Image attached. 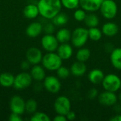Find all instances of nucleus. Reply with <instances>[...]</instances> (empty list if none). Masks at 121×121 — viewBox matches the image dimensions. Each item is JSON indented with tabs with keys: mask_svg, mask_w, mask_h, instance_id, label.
Segmentation results:
<instances>
[{
	"mask_svg": "<svg viewBox=\"0 0 121 121\" xmlns=\"http://www.w3.org/2000/svg\"><path fill=\"white\" fill-rule=\"evenodd\" d=\"M40 15L45 19H52L61 11V0H39L38 3Z\"/></svg>",
	"mask_w": 121,
	"mask_h": 121,
	"instance_id": "obj_1",
	"label": "nucleus"
},
{
	"mask_svg": "<svg viewBox=\"0 0 121 121\" xmlns=\"http://www.w3.org/2000/svg\"><path fill=\"white\" fill-rule=\"evenodd\" d=\"M43 67L49 71H56L62 65V59L55 52H48L43 56Z\"/></svg>",
	"mask_w": 121,
	"mask_h": 121,
	"instance_id": "obj_2",
	"label": "nucleus"
},
{
	"mask_svg": "<svg viewBox=\"0 0 121 121\" xmlns=\"http://www.w3.org/2000/svg\"><path fill=\"white\" fill-rule=\"evenodd\" d=\"M88 29L84 27L76 28L72 32L71 42L73 47L80 48L84 47L89 40Z\"/></svg>",
	"mask_w": 121,
	"mask_h": 121,
	"instance_id": "obj_3",
	"label": "nucleus"
},
{
	"mask_svg": "<svg viewBox=\"0 0 121 121\" xmlns=\"http://www.w3.org/2000/svg\"><path fill=\"white\" fill-rule=\"evenodd\" d=\"M101 84L104 90L116 93L121 89V79L116 74H108L105 75Z\"/></svg>",
	"mask_w": 121,
	"mask_h": 121,
	"instance_id": "obj_4",
	"label": "nucleus"
},
{
	"mask_svg": "<svg viewBox=\"0 0 121 121\" xmlns=\"http://www.w3.org/2000/svg\"><path fill=\"white\" fill-rule=\"evenodd\" d=\"M118 10V5L114 0H104L99 9L102 16L108 20L113 19L117 16Z\"/></svg>",
	"mask_w": 121,
	"mask_h": 121,
	"instance_id": "obj_5",
	"label": "nucleus"
},
{
	"mask_svg": "<svg viewBox=\"0 0 121 121\" xmlns=\"http://www.w3.org/2000/svg\"><path fill=\"white\" fill-rule=\"evenodd\" d=\"M71 101L66 96H60L55 101L54 109L57 114L66 116L71 111Z\"/></svg>",
	"mask_w": 121,
	"mask_h": 121,
	"instance_id": "obj_6",
	"label": "nucleus"
},
{
	"mask_svg": "<svg viewBox=\"0 0 121 121\" xmlns=\"http://www.w3.org/2000/svg\"><path fill=\"white\" fill-rule=\"evenodd\" d=\"M33 82V78L30 74L23 72L17 74L14 78L13 87L16 89L21 90L29 87Z\"/></svg>",
	"mask_w": 121,
	"mask_h": 121,
	"instance_id": "obj_7",
	"label": "nucleus"
},
{
	"mask_svg": "<svg viewBox=\"0 0 121 121\" xmlns=\"http://www.w3.org/2000/svg\"><path fill=\"white\" fill-rule=\"evenodd\" d=\"M98 101L99 104L102 106L106 107L114 106L117 104V102L118 101V96L115 92H111L105 90L104 91L99 94Z\"/></svg>",
	"mask_w": 121,
	"mask_h": 121,
	"instance_id": "obj_8",
	"label": "nucleus"
},
{
	"mask_svg": "<svg viewBox=\"0 0 121 121\" xmlns=\"http://www.w3.org/2000/svg\"><path fill=\"white\" fill-rule=\"evenodd\" d=\"M43 87L50 93L57 94L60 91L62 84L58 77L50 75L45 77L44 79Z\"/></svg>",
	"mask_w": 121,
	"mask_h": 121,
	"instance_id": "obj_9",
	"label": "nucleus"
},
{
	"mask_svg": "<svg viewBox=\"0 0 121 121\" xmlns=\"http://www.w3.org/2000/svg\"><path fill=\"white\" fill-rule=\"evenodd\" d=\"M59 42L56 36L52 34H46L41 38V45L47 52H55L59 46Z\"/></svg>",
	"mask_w": 121,
	"mask_h": 121,
	"instance_id": "obj_10",
	"label": "nucleus"
},
{
	"mask_svg": "<svg viewBox=\"0 0 121 121\" xmlns=\"http://www.w3.org/2000/svg\"><path fill=\"white\" fill-rule=\"evenodd\" d=\"M10 109L12 113L22 115L26 111V102L20 96H13L10 101Z\"/></svg>",
	"mask_w": 121,
	"mask_h": 121,
	"instance_id": "obj_11",
	"label": "nucleus"
},
{
	"mask_svg": "<svg viewBox=\"0 0 121 121\" xmlns=\"http://www.w3.org/2000/svg\"><path fill=\"white\" fill-rule=\"evenodd\" d=\"M26 59L30 65H38L43 59L42 52L38 48H30L26 52Z\"/></svg>",
	"mask_w": 121,
	"mask_h": 121,
	"instance_id": "obj_12",
	"label": "nucleus"
},
{
	"mask_svg": "<svg viewBox=\"0 0 121 121\" xmlns=\"http://www.w3.org/2000/svg\"><path fill=\"white\" fill-rule=\"evenodd\" d=\"M104 0H79V6L86 12H96L100 9Z\"/></svg>",
	"mask_w": 121,
	"mask_h": 121,
	"instance_id": "obj_13",
	"label": "nucleus"
},
{
	"mask_svg": "<svg viewBox=\"0 0 121 121\" xmlns=\"http://www.w3.org/2000/svg\"><path fill=\"white\" fill-rule=\"evenodd\" d=\"M56 51L58 55L62 59V60H67L70 59L74 53L72 45L68 43H60Z\"/></svg>",
	"mask_w": 121,
	"mask_h": 121,
	"instance_id": "obj_14",
	"label": "nucleus"
},
{
	"mask_svg": "<svg viewBox=\"0 0 121 121\" xmlns=\"http://www.w3.org/2000/svg\"><path fill=\"white\" fill-rule=\"evenodd\" d=\"M101 30L103 33V35L107 36V37H113L118 33L119 28L117 23L108 21L105 23L101 28Z\"/></svg>",
	"mask_w": 121,
	"mask_h": 121,
	"instance_id": "obj_15",
	"label": "nucleus"
},
{
	"mask_svg": "<svg viewBox=\"0 0 121 121\" xmlns=\"http://www.w3.org/2000/svg\"><path fill=\"white\" fill-rule=\"evenodd\" d=\"M86 70H87V67L86 65H85V62H79V61L74 62L70 67L71 74L76 77H82L83 75L85 74Z\"/></svg>",
	"mask_w": 121,
	"mask_h": 121,
	"instance_id": "obj_16",
	"label": "nucleus"
},
{
	"mask_svg": "<svg viewBox=\"0 0 121 121\" xmlns=\"http://www.w3.org/2000/svg\"><path fill=\"white\" fill-rule=\"evenodd\" d=\"M104 77H105L104 72L101 69H98V68L91 69L88 74L89 81L93 84H101Z\"/></svg>",
	"mask_w": 121,
	"mask_h": 121,
	"instance_id": "obj_17",
	"label": "nucleus"
},
{
	"mask_svg": "<svg viewBox=\"0 0 121 121\" xmlns=\"http://www.w3.org/2000/svg\"><path fill=\"white\" fill-rule=\"evenodd\" d=\"M43 25L39 22H33L27 27L26 30V35L30 38H36L38 37L43 31Z\"/></svg>",
	"mask_w": 121,
	"mask_h": 121,
	"instance_id": "obj_18",
	"label": "nucleus"
},
{
	"mask_svg": "<svg viewBox=\"0 0 121 121\" xmlns=\"http://www.w3.org/2000/svg\"><path fill=\"white\" fill-rule=\"evenodd\" d=\"M110 61L115 69L121 70V48H116L111 51Z\"/></svg>",
	"mask_w": 121,
	"mask_h": 121,
	"instance_id": "obj_19",
	"label": "nucleus"
},
{
	"mask_svg": "<svg viewBox=\"0 0 121 121\" xmlns=\"http://www.w3.org/2000/svg\"><path fill=\"white\" fill-rule=\"evenodd\" d=\"M30 74L33 79H34L36 82H42L44 80V79L46 77L45 68L38 65H33V67L30 70Z\"/></svg>",
	"mask_w": 121,
	"mask_h": 121,
	"instance_id": "obj_20",
	"label": "nucleus"
},
{
	"mask_svg": "<svg viewBox=\"0 0 121 121\" xmlns=\"http://www.w3.org/2000/svg\"><path fill=\"white\" fill-rule=\"evenodd\" d=\"M39 9L38 5L33 4H29L26 5L23 9V15L28 19H33L38 17L39 15Z\"/></svg>",
	"mask_w": 121,
	"mask_h": 121,
	"instance_id": "obj_21",
	"label": "nucleus"
},
{
	"mask_svg": "<svg viewBox=\"0 0 121 121\" xmlns=\"http://www.w3.org/2000/svg\"><path fill=\"white\" fill-rule=\"evenodd\" d=\"M56 38L60 43H68L71 40L72 33L67 28H62L57 30L56 33Z\"/></svg>",
	"mask_w": 121,
	"mask_h": 121,
	"instance_id": "obj_22",
	"label": "nucleus"
},
{
	"mask_svg": "<svg viewBox=\"0 0 121 121\" xmlns=\"http://www.w3.org/2000/svg\"><path fill=\"white\" fill-rule=\"evenodd\" d=\"M15 77L9 72H4L0 74V85L4 87H11L13 86Z\"/></svg>",
	"mask_w": 121,
	"mask_h": 121,
	"instance_id": "obj_23",
	"label": "nucleus"
},
{
	"mask_svg": "<svg viewBox=\"0 0 121 121\" xmlns=\"http://www.w3.org/2000/svg\"><path fill=\"white\" fill-rule=\"evenodd\" d=\"M86 27L92 28V27H97L99 24V18L94 12H91L86 14V16L84 21Z\"/></svg>",
	"mask_w": 121,
	"mask_h": 121,
	"instance_id": "obj_24",
	"label": "nucleus"
},
{
	"mask_svg": "<svg viewBox=\"0 0 121 121\" xmlns=\"http://www.w3.org/2000/svg\"><path fill=\"white\" fill-rule=\"evenodd\" d=\"M91 57V51L87 48H80L76 53V59L77 61L86 62Z\"/></svg>",
	"mask_w": 121,
	"mask_h": 121,
	"instance_id": "obj_25",
	"label": "nucleus"
},
{
	"mask_svg": "<svg viewBox=\"0 0 121 121\" xmlns=\"http://www.w3.org/2000/svg\"><path fill=\"white\" fill-rule=\"evenodd\" d=\"M68 20V16L65 13H62L60 11L52 19V23L55 26H62L67 23Z\"/></svg>",
	"mask_w": 121,
	"mask_h": 121,
	"instance_id": "obj_26",
	"label": "nucleus"
},
{
	"mask_svg": "<svg viewBox=\"0 0 121 121\" xmlns=\"http://www.w3.org/2000/svg\"><path fill=\"white\" fill-rule=\"evenodd\" d=\"M89 38L93 41H99L101 39L103 33L101 29L97 27H92L88 29Z\"/></svg>",
	"mask_w": 121,
	"mask_h": 121,
	"instance_id": "obj_27",
	"label": "nucleus"
},
{
	"mask_svg": "<svg viewBox=\"0 0 121 121\" xmlns=\"http://www.w3.org/2000/svg\"><path fill=\"white\" fill-rule=\"evenodd\" d=\"M63 7L69 10H74L79 6V0H61Z\"/></svg>",
	"mask_w": 121,
	"mask_h": 121,
	"instance_id": "obj_28",
	"label": "nucleus"
},
{
	"mask_svg": "<svg viewBox=\"0 0 121 121\" xmlns=\"http://www.w3.org/2000/svg\"><path fill=\"white\" fill-rule=\"evenodd\" d=\"M38 108V104L34 99H28L26 102V111L28 113L33 114L36 112Z\"/></svg>",
	"mask_w": 121,
	"mask_h": 121,
	"instance_id": "obj_29",
	"label": "nucleus"
},
{
	"mask_svg": "<svg viewBox=\"0 0 121 121\" xmlns=\"http://www.w3.org/2000/svg\"><path fill=\"white\" fill-rule=\"evenodd\" d=\"M31 121H50L49 116L43 112H35L30 117Z\"/></svg>",
	"mask_w": 121,
	"mask_h": 121,
	"instance_id": "obj_30",
	"label": "nucleus"
},
{
	"mask_svg": "<svg viewBox=\"0 0 121 121\" xmlns=\"http://www.w3.org/2000/svg\"><path fill=\"white\" fill-rule=\"evenodd\" d=\"M56 72H57V77L59 79H65L68 78L71 74L70 69L66 67L62 66V65L60 67H59L56 70Z\"/></svg>",
	"mask_w": 121,
	"mask_h": 121,
	"instance_id": "obj_31",
	"label": "nucleus"
},
{
	"mask_svg": "<svg viewBox=\"0 0 121 121\" xmlns=\"http://www.w3.org/2000/svg\"><path fill=\"white\" fill-rule=\"evenodd\" d=\"M86 14H87L86 11L80 7V9L77 8V9H75V11L74 12V14H73V16H74V18L77 21L82 22V21H84V19H85V18L86 16Z\"/></svg>",
	"mask_w": 121,
	"mask_h": 121,
	"instance_id": "obj_32",
	"label": "nucleus"
},
{
	"mask_svg": "<svg viewBox=\"0 0 121 121\" xmlns=\"http://www.w3.org/2000/svg\"><path fill=\"white\" fill-rule=\"evenodd\" d=\"M99 91L96 88H92L91 89L89 90V91L87 92V97L89 98V99L92 100V99H95L96 98H98L99 96Z\"/></svg>",
	"mask_w": 121,
	"mask_h": 121,
	"instance_id": "obj_33",
	"label": "nucleus"
},
{
	"mask_svg": "<svg viewBox=\"0 0 121 121\" xmlns=\"http://www.w3.org/2000/svg\"><path fill=\"white\" fill-rule=\"evenodd\" d=\"M55 26L52 23H47L44 27V30L46 33V34H52L55 31Z\"/></svg>",
	"mask_w": 121,
	"mask_h": 121,
	"instance_id": "obj_34",
	"label": "nucleus"
},
{
	"mask_svg": "<svg viewBox=\"0 0 121 121\" xmlns=\"http://www.w3.org/2000/svg\"><path fill=\"white\" fill-rule=\"evenodd\" d=\"M9 121H23V118H22V117L21 116V115H18V114H16V113H12L9 116Z\"/></svg>",
	"mask_w": 121,
	"mask_h": 121,
	"instance_id": "obj_35",
	"label": "nucleus"
},
{
	"mask_svg": "<svg viewBox=\"0 0 121 121\" xmlns=\"http://www.w3.org/2000/svg\"><path fill=\"white\" fill-rule=\"evenodd\" d=\"M66 117H67V121H73L76 119L77 115H76L75 112H74V111H69L68 113L66 115Z\"/></svg>",
	"mask_w": 121,
	"mask_h": 121,
	"instance_id": "obj_36",
	"label": "nucleus"
},
{
	"mask_svg": "<svg viewBox=\"0 0 121 121\" xmlns=\"http://www.w3.org/2000/svg\"><path fill=\"white\" fill-rule=\"evenodd\" d=\"M30 62L27 60V61H23V62H22V63L21 64V68L23 69V70H24V71H26V70H27V69H29V67H30Z\"/></svg>",
	"mask_w": 121,
	"mask_h": 121,
	"instance_id": "obj_37",
	"label": "nucleus"
},
{
	"mask_svg": "<svg viewBox=\"0 0 121 121\" xmlns=\"http://www.w3.org/2000/svg\"><path fill=\"white\" fill-rule=\"evenodd\" d=\"M53 121H67V117L66 116H63V115H60V114H57L54 118H53Z\"/></svg>",
	"mask_w": 121,
	"mask_h": 121,
	"instance_id": "obj_38",
	"label": "nucleus"
},
{
	"mask_svg": "<svg viewBox=\"0 0 121 121\" xmlns=\"http://www.w3.org/2000/svg\"><path fill=\"white\" fill-rule=\"evenodd\" d=\"M111 121H121V114H117L110 118Z\"/></svg>",
	"mask_w": 121,
	"mask_h": 121,
	"instance_id": "obj_39",
	"label": "nucleus"
},
{
	"mask_svg": "<svg viewBox=\"0 0 121 121\" xmlns=\"http://www.w3.org/2000/svg\"><path fill=\"white\" fill-rule=\"evenodd\" d=\"M118 100L120 101V102L121 103V92L119 94V95H118Z\"/></svg>",
	"mask_w": 121,
	"mask_h": 121,
	"instance_id": "obj_40",
	"label": "nucleus"
},
{
	"mask_svg": "<svg viewBox=\"0 0 121 121\" xmlns=\"http://www.w3.org/2000/svg\"><path fill=\"white\" fill-rule=\"evenodd\" d=\"M120 90H121V89H120Z\"/></svg>",
	"mask_w": 121,
	"mask_h": 121,
	"instance_id": "obj_41",
	"label": "nucleus"
}]
</instances>
